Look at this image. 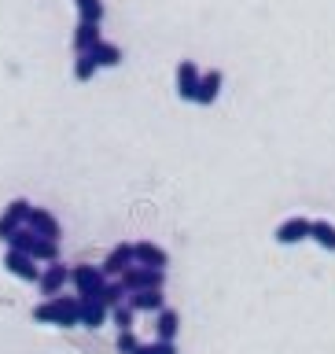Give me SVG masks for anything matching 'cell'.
Masks as SVG:
<instances>
[{
	"label": "cell",
	"mask_w": 335,
	"mask_h": 354,
	"mask_svg": "<svg viewBox=\"0 0 335 354\" xmlns=\"http://www.w3.org/2000/svg\"><path fill=\"white\" fill-rule=\"evenodd\" d=\"M33 321L37 325H59V328H74L82 325V299L77 295H55L33 306Z\"/></svg>",
	"instance_id": "6da1fadb"
},
{
	"label": "cell",
	"mask_w": 335,
	"mask_h": 354,
	"mask_svg": "<svg viewBox=\"0 0 335 354\" xmlns=\"http://www.w3.org/2000/svg\"><path fill=\"white\" fill-rule=\"evenodd\" d=\"M70 284H74V292H77V299H96L99 292H104V284H107V277H104V270L99 266H74L70 270Z\"/></svg>",
	"instance_id": "7a4b0ae2"
},
{
	"label": "cell",
	"mask_w": 335,
	"mask_h": 354,
	"mask_svg": "<svg viewBox=\"0 0 335 354\" xmlns=\"http://www.w3.org/2000/svg\"><path fill=\"white\" fill-rule=\"evenodd\" d=\"M122 284H126V292H162L166 284V273L162 270H144V266H133V270H126L118 277Z\"/></svg>",
	"instance_id": "3957f363"
},
{
	"label": "cell",
	"mask_w": 335,
	"mask_h": 354,
	"mask_svg": "<svg viewBox=\"0 0 335 354\" xmlns=\"http://www.w3.org/2000/svg\"><path fill=\"white\" fill-rule=\"evenodd\" d=\"M30 210H33V203H30V199H11V203H8V210L0 214V240L8 243L11 236H15V232H19V229L30 221Z\"/></svg>",
	"instance_id": "277c9868"
},
{
	"label": "cell",
	"mask_w": 335,
	"mask_h": 354,
	"mask_svg": "<svg viewBox=\"0 0 335 354\" xmlns=\"http://www.w3.org/2000/svg\"><path fill=\"white\" fill-rule=\"evenodd\" d=\"M137 266V254H133V243H115V248L107 251V259L99 262V270H104L107 281H118L126 270H133Z\"/></svg>",
	"instance_id": "5b68a950"
},
{
	"label": "cell",
	"mask_w": 335,
	"mask_h": 354,
	"mask_svg": "<svg viewBox=\"0 0 335 354\" xmlns=\"http://www.w3.org/2000/svg\"><path fill=\"white\" fill-rule=\"evenodd\" d=\"M66 284H70V270H66L63 262H52V266H44V270H41L37 288H41V295H44V299L63 295V288H66Z\"/></svg>",
	"instance_id": "8992f818"
},
{
	"label": "cell",
	"mask_w": 335,
	"mask_h": 354,
	"mask_svg": "<svg viewBox=\"0 0 335 354\" xmlns=\"http://www.w3.org/2000/svg\"><path fill=\"white\" fill-rule=\"evenodd\" d=\"M4 266H8L11 277H19V281H30V284L41 281V266H37V259H30V254H22V251H11V248H8Z\"/></svg>",
	"instance_id": "52a82bcc"
},
{
	"label": "cell",
	"mask_w": 335,
	"mask_h": 354,
	"mask_svg": "<svg viewBox=\"0 0 335 354\" xmlns=\"http://www.w3.org/2000/svg\"><path fill=\"white\" fill-rule=\"evenodd\" d=\"M133 254H137V266H144V270H162L166 273V266H170V254L151 240H137L133 243Z\"/></svg>",
	"instance_id": "ba28073f"
},
{
	"label": "cell",
	"mask_w": 335,
	"mask_h": 354,
	"mask_svg": "<svg viewBox=\"0 0 335 354\" xmlns=\"http://www.w3.org/2000/svg\"><path fill=\"white\" fill-rule=\"evenodd\" d=\"M199 66L192 59H181L177 63V96L188 100V104H195V93H199Z\"/></svg>",
	"instance_id": "9c48e42d"
},
{
	"label": "cell",
	"mask_w": 335,
	"mask_h": 354,
	"mask_svg": "<svg viewBox=\"0 0 335 354\" xmlns=\"http://www.w3.org/2000/svg\"><path fill=\"white\" fill-rule=\"evenodd\" d=\"M309 225L314 221L309 218H287V221H280L276 225V243H284V248H291V243H303V240H309Z\"/></svg>",
	"instance_id": "30bf717a"
},
{
	"label": "cell",
	"mask_w": 335,
	"mask_h": 354,
	"mask_svg": "<svg viewBox=\"0 0 335 354\" xmlns=\"http://www.w3.org/2000/svg\"><path fill=\"white\" fill-rule=\"evenodd\" d=\"M26 225L37 232V236H44V240H59V236H63V225L55 221L52 210H44V207H33V210H30V221H26Z\"/></svg>",
	"instance_id": "8fae6325"
},
{
	"label": "cell",
	"mask_w": 335,
	"mask_h": 354,
	"mask_svg": "<svg viewBox=\"0 0 335 354\" xmlns=\"http://www.w3.org/2000/svg\"><path fill=\"white\" fill-rule=\"evenodd\" d=\"M221 85H225V74L218 71H203V77H199V93H195V104L199 107H210L214 104V100L221 96Z\"/></svg>",
	"instance_id": "7c38bea8"
},
{
	"label": "cell",
	"mask_w": 335,
	"mask_h": 354,
	"mask_svg": "<svg viewBox=\"0 0 335 354\" xmlns=\"http://www.w3.org/2000/svg\"><path fill=\"white\" fill-rule=\"evenodd\" d=\"M99 41H104V37H99V26H96V22H82V19H77V26H74V37H70V44H74V55H85V52H93Z\"/></svg>",
	"instance_id": "4fadbf2b"
},
{
	"label": "cell",
	"mask_w": 335,
	"mask_h": 354,
	"mask_svg": "<svg viewBox=\"0 0 335 354\" xmlns=\"http://www.w3.org/2000/svg\"><path fill=\"white\" fill-rule=\"evenodd\" d=\"M126 303L137 310V314H159V310H166V295L162 292H133Z\"/></svg>",
	"instance_id": "5bb4252c"
},
{
	"label": "cell",
	"mask_w": 335,
	"mask_h": 354,
	"mask_svg": "<svg viewBox=\"0 0 335 354\" xmlns=\"http://www.w3.org/2000/svg\"><path fill=\"white\" fill-rule=\"evenodd\" d=\"M177 328H181V314H177V310L166 306V310H159V314H155V336H159V339L173 343Z\"/></svg>",
	"instance_id": "9a60e30c"
},
{
	"label": "cell",
	"mask_w": 335,
	"mask_h": 354,
	"mask_svg": "<svg viewBox=\"0 0 335 354\" xmlns=\"http://www.w3.org/2000/svg\"><path fill=\"white\" fill-rule=\"evenodd\" d=\"M107 314H111V310L99 303V299H82V325L85 328H99L107 321Z\"/></svg>",
	"instance_id": "2e32d148"
},
{
	"label": "cell",
	"mask_w": 335,
	"mask_h": 354,
	"mask_svg": "<svg viewBox=\"0 0 335 354\" xmlns=\"http://www.w3.org/2000/svg\"><path fill=\"white\" fill-rule=\"evenodd\" d=\"M309 240H317V248H325V251H335V225L325 218H317L309 225Z\"/></svg>",
	"instance_id": "e0dca14e"
},
{
	"label": "cell",
	"mask_w": 335,
	"mask_h": 354,
	"mask_svg": "<svg viewBox=\"0 0 335 354\" xmlns=\"http://www.w3.org/2000/svg\"><path fill=\"white\" fill-rule=\"evenodd\" d=\"M96 299H99V303H104L107 310H115V306H122V303L129 299V292H126V284H122V281H107L104 292H99Z\"/></svg>",
	"instance_id": "ac0fdd59"
},
{
	"label": "cell",
	"mask_w": 335,
	"mask_h": 354,
	"mask_svg": "<svg viewBox=\"0 0 335 354\" xmlns=\"http://www.w3.org/2000/svg\"><path fill=\"white\" fill-rule=\"evenodd\" d=\"M93 59H96V66H118L122 63V48L111 44V41H99L93 48Z\"/></svg>",
	"instance_id": "d6986e66"
},
{
	"label": "cell",
	"mask_w": 335,
	"mask_h": 354,
	"mask_svg": "<svg viewBox=\"0 0 335 354\" xmlns=\"http://www.w3.org/2000/svg\"><path fill=\"white\" fill-rule=\"evenodd\" d=\"M8 248H11V251H22V254H30V259H33V248H37V232H33L30 225H22L15 236L8 240Z\"/></svg>",
	"instance_id": "ffe728a7"
},
{
	"label": "cell",
	"mask_w": 335,
	"mask_h": 354,
	"mask_svg": "<svg viewBox=\"0 0 335 354\" xmlns=\"http://www.w3.org/2000/svg\"><path fill=\"white\" fill-rule=\"evenodd\" d=\"M74 8H77V19L82 22H104V0H74Z\"/></svg>",
	"instance_id": "44dd1931"
},
{
	"label": "cell",
	"mask_w": 335,
	"mask_h": 354,
	"mask_svg": "<svg viewBox=\"0 0 335 354\" xmlns=\"http://www.w3.org/2000/svg\"><path fill=\"white\" fill-rule=\"evenodd\" d=\"M33 259L37 262H59V240H44V236H37V248H33Z\"/></svg>",
	"instance_id": "7402d4cb"
},
{
	"label": "cell",
	"mask_w": 335,
	"mask_h": 354,
	"mask_svg": "<svg viewBox=\"0 0 335 354\" xmlns=\"http://www.w3.org/2000/svg\"><path fill=\"white\" fill-rule=\"evenodd\" d=\"M111 321L118 325V332H133V321H137V310H133L129 303H122L111 310Z\"/></svg>",
	"instance_id": "603a6c76"
},
{
	"label": "cell",
	"mask_w": 335,
	"mask_h": 354,
	"mask_svg": "<svg viewBox=\"0 0 335 354\" xmlns=\"http://www.w3.org/2000/svg\"><path fill=\"white\" fill-rule=\"evenodd\" d=\"M96 71H99V66L93 59V52H85V55H77V59H74V77H77V82H93Z\"/></svg>",
	"instance_id": "cb8c5ba5"
},
{
	"label": "cell",
	"mask_w": 335,
	"mask_h": 354,
	"mask_svg": "<svg viewBox=\"0 0 335 354\" xmlns=\"http://www.w3.org/2000/svg\"><path fill=\"white\" fill-rule=\"evenodd\" d=\"M137 354H177V343H166V339H155V343H140Z\"/></svg>",
	"instance_id": "d4e9b609"
},
{
	"label": "cell",
	"mask_w": 335,
	"mask_h": 354,
	"mask_svg": "<svg viewBox=\"0 0 335 354\" xmlns=\"http://www.w3.org/2000/svg\"><path fill=\"white\" fill-rule=\"evenodd\" d=\"M118 354H137V347H140V339L133 336V332H118Z\"/></svg>",
	"instance_id": "484cf974"
}]
</instances>
